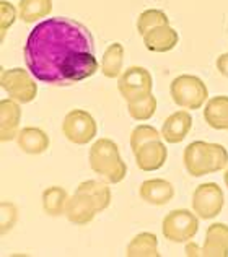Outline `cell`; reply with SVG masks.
<instances>
[{"label": "cell", "mask_w": 228, "mask_h": 257, "mask_svg": "<svg viewBox=\"0 0 228 257\" xmlns=\"http://www.w3.org/2000/svg\"><path fill=\"white\" fill-rule=\"evenodd\" d=\"M140 199L150 205H166L174 197V187L165 179H147L139 189Z\"/></svg>", "instance_id": "cell-15"}, {"label": "cell", "mask_w": 228, "mask_h": 257, "mask_svg": "<svg viewBox=\"0 0 228 257\" xmlns=\"http://www.w3.org/2000/svg\"><path fill=\"white\" fill-rule=\"evenodd\" d=\"M170 93L174 104L189 111L200 109L209 96V90H207L205 83L196 75L176 77L171 82Z\"/></svg>", "instance_id": "cell-4"}, {"label": "cell", "mask_w": 228, "mask_h": 257, "mask_svg": "<svg viewBox=\"0 0 228 257\" xmlns=\"http://www.w3.org/2000/svg\"><path fill=\"white\" fill-rule=\"evenodd\" d=\"M69 200V194L64 187L52 186L43 192V208L51 216H59L65 213V205Z\"/></svg>", "instance_id": "cell-23"}, {"label": "cell", "mask_w": 228, "mask_h": 257, "mask_svg": "<svg viewBox=\"0 0 228 257\" xmlns=\"http://www.w3.org/2000/svg\"><path fill=\"white\" fill-rule=\"evenodd\" d=\"M25 64L39 82L67 86L95 75L98 60L90 30L72 18L36 25L23 49Z\"/></svg>", "instance_id": "cell-1"}, {"label": "cell", "mask_w": 228, "mask_h": 257, "mask_svg": "<svg viewBox=\"0 0 228 257\" xmlns=\"http://www.w3.org/2000/svg\"><path fill=\"white\" fill-rule=\"evenodd\" d=\"M186 255L202 257H228V226L225 223H212L205 231L202 247L197 244H187Z\"/></svg>", "instance_id": "cell-10"}, {"label": "cell", "mask_w": 228, "mask_h": 257, "mask_svg": "<svg viewBox=\"0 0 228 257\" xmlns=\"http://www.w3.org/2000/svg\"><path fill=\"white\" fill-rule=\"evenodd\" d=\"M223 191L215 182H205L196 187L192 194V210L199 218L212 220L223 208Z\"/></svg>", "instance_id": "cell-9"}, {"label": "cell", "mask_w": 228, "mask_h": 257, "mask_svg": "<svg viewBox=\"0 0 228 257\" xmlns=\"http://www.w3.org/2000/svg\"><path fill=\"white\" fill-rule=\"evenodd\" d=\"M147 51L150 52H168L174 49L179 41L178 31L173 30L170 25H158L142 36Z\"/></svg>", "instance_id": "cell-14"}, {"label": "cell", "mask_w": 228, "mask_h": 257, "mask_svg": "<svg viewBox=\"0 0 228 257\" xmlns=\"http://www.w3.org/2000/svg\"><path fill=\"white\" fill-rule=\"evenodd\" d=\"M123 62H124V47L119 43H112L108 49L104 51L101 64H99V69H101L103 75L108 78H118L123 73Z\"/></svg>", "instance_id": "cell-20"}, {"label": "cell", "mask_w": 228, "mask_h": 257, "mask_svg": "<svg viewBox=\"0 0 228 257\" xmlns=\"http://www.w3.org/2000/svg\"><path fill=\"white\" fill-rule=\"evenodd\" d=\"M158 25H170L168 15L162 10H157V9L145 10L140 13L137 18V31H139V35H142V36L149 30L155 28Z\"/></svg>", "instance_id": "cell-25"}, {"label": "cell", "mask_w": 228, "mask_h": 257, "mask_svg": "<svg viewBox=\"0 0 228 257\" xmlns=\"http://www.w3.org/2000/svg\"><path fill=\"white\" fill-rule=\"evenodd\" d=\"M192 127V117L187 111L173 112L166 117L162 127V137L168 144H179L183 142Z\"/></svg>", "instance_id": "cell-16"}, {"label": "cell", "mask_w": 228, "mask_h": 257, "mask_svg": "<svg viewBox=\"0 0 228 257\" xmlns=\"http://www.w3.org/2000/svg\"><path fill=\"white\" fill-rule=\"evenodd\" d=\"M152 88L153 80L150 72L139 65H132L129 69H126L118 80V90L127 103L150 94Z\"/></svg>", "instance_id": "cell-7"}, {"label": "cell", "mask_w": 228, "mask_h": 257, "mask_svg": "<svg viewBox=\"0 0 228 257\" xmlns=\"http://www.w3.org/2000/svg\"><path fill=\"white\" fill-rule=\"evenodd\" d=\"M62 132L65 139L75 145H85L95 139L98 125L90 112L83 109H72L67 112L62 122Z\"/></svg>", "instance_id": "cell-8"}, {"label": "cell", "mask_w": 228, "mask_h": 257, "mask_svg": "<svg viewBox=\"0 0 228 257\" xmlns=\"http://www.w3.org/2000/svg\"><path fill=\"white\" fill-rule=\"evenodd\" d=\"M199 229V216L186 210V208H178L171 210L163 218L162 231L163 236L171 242H187L196 236Z\"/></svg>", "instance_id": "cell-5"}, {"label": "cell", "mask_w": 228, "mask_h": 257, "mask_svg": "<svg viewBox=\"0 0 228 257\" xmlns=\"http://www.w3.org/2000/svg\"><path fill=\"white\" fill-rule=\"evenodd\" d=\"M217 70L222 73L223 77L228 78V52L222 54V56H218V59H217Z\"/></svg>", "instance_id": "cell-29"}, {"label": "cell", "mask_w": 228, "mask_h": 257, "mask_svg": "<svg viewBox=\"0 0 228 257\" xmlns=\"http://www.w3.org/2000/svg\"><path fill=\"white\" fill-rule=\"evenodd\" d=\"M52 12V0H20L18 17L25 23L38 22Z\"/></svg>", "instance_id": "cell-22"}, {"label": "cell", "mask_w": 228, "mask_h": 257, "mask_svg": "<svg viewBox=\"0 0 228 257\" xmlns=\"http://www.w3.org/2000/svg\"><path fill=\"white\" fill-rule=\"evenodd\" d=\"M127 111H129L132 119L149 120L150 117H153V114L157 111V98L150 93L140 99L129 101L127 103Z\"/></svg>", "instance_id": "cell-24"}, {"label": "cell", "mask_w": 228, "mask_h": 257, "mask_svg": "<svg viewBox=\"0 0 228 257\" xmlns=\"http://www.w3.org/2000/svg\"><path fill=\"white\" fill-rule=\"evenodd\" d=\"M20 120H22V107L15 99L0 101V140L10 142L17 139Z\"/></svg>", "instance_id": "cell-13"}, {"label": "cell", "mask_w": 228, "mask_h": 257, "mask_svg": "<svg viewBox=\"0 0 228 257\" xmlns=\"http://www.w3.org/2000/svg\"><path fill=\"white\" fill-rule=\"evenodd\" d=\"M78 192L86 194L88 197L95 202L98 212H103L111 204V189L106 182L101 181H85L77 187Z\"/></svg>", "instance_id": "cell-21"}, {"label": "cell", "mask_w": 228, "mask_h": 257, "mask_svg": "<svg viewBox=\"0 0 228 257\" xmlns=\"http://www.w3.org/2000/svg\"><path fill=\"white\" fill-rule=\"evenodd\" d=\"M132 153L136 157L137 168L142 171H157L166 163V158H168V150L162 139L144 142L136 150H132Z\"/></svg>", "instance_id": "cell-11"}, {"label": "cell", "mask_w": 228, "mask_h": 257, "mask_svg": "<svg viewBox=\"0 0 228 257\" xmlns=\"http://www.w3.org/2000/svg\"><path fill=\"white\" fill-rule=\"evenodd\" d=\"M91 170L109 184H118L127 174V165L121 158L116 142L111 139H98L90 148Z\"/></svg>", "instance_id": "cell-3"}, {"label": "cell", "mask_w": 228, "mask_h": 257, "mask_svg": "<svg viewBox=\"0 0 228 257\" xmlns=\"http://www.w3.org/2000/svg\"><path fill=\"white\" fill-rule=\"evenodd\" d=\"M17 15H18V10L15 9V5L7 2V0L0 2V31H2V41L7 35V31L10 30V26L15 23Z\"/></svg>", "instance_id": "cell-27"}, {"label": "cell", "mask_w": 228, "mask_h": 257, "mask_svg": "<svg viewBox=\"0 0 228 257\" xmlns=\"http://www.w3.org/2000/svg\"><path fill=\"white\" fill-rule=\"evenodd\" d=\"M204 119L215 131H228V96H215L209 99Z\"/></svg>", "instance_id": "cell-18"}, {"label": "cell", "mask_w": 228, "mask_h": 257, "mask_svg": "<svg viewBox=\"0 0 228 257\" xmlns=\"http://www.w3.org/2000/svg\"><path fill=\"white\" fill-rule=\"evenodd\" d=\"M96 213H99V212L95 205V202H93L86 194L75 191V194L67 200L64 215L67 216V220L75 223V225H86V223H90L93 218H95Z\"/></svg>", "instance_id": "cell-12"}, {"label": "cell", "mask_w": 228, "mask_h": 257, "mask_svg": "<svg viewBox=\"0 0 228 257\" xmlns=\"http://www.w3.org/2000/svg\"><path fill=\"white\" fill-rule=\"evenodd\" d=\"M223 181H225V184H226V187H228V166H226L225 174H223Z\"/></svg>", "instance_id": "cell-30"}, {"label": "cell", "mask_w": 228, "mask_h": 257, "mask_svg": "<svg viewBox=\"0 0 228 257\" xmlns=\"http://www.w3.org/2000/svg\"><path fill=\"white\" fill-rule=\"evenodd\" d=\"M2 90L7 91V94L18 101L20 104L31 103L38 94V85L31 78L28 70L23 69H9L2 72L0 77Z\"/></svg>", "instance_id": "cell-6"}, {"label": "cell", "mask_w": 228, "mask_h": 257, "mask_svg": "<svg viewBox=\"0 0 228 257\" xmlns=\"http://www.w3.org/2000/svg\"><path fill=\"white\" fill-rule=\"evenodd\" d=\"M152 139H162V134L152 125H137L131 134V148L136 150L139 145H142L144 142H149Z\"/></svg>", "instance_id": "cell-26"}, {"label": "cell", "mask_w": 228, "mask_h": 257, "mask_svg": "<svg viewBox=\"0 0 228 257\" xmlns=\"http://www.w3.org/2000/svg\"><path fill=\"white\" fill-rule=\"evenodd\" d=\"M126 254L129 257H158V239L153 233H139L127 244Z\"/></svg>", "instance_id": "cell-19"}, {"label": "cell", "mask_w": 228, "mask_h": 257, "mask_svg": "<svg viewBox=\"0 0 228 257\" xmlns=\"http://www.w3.org/2000/svg\"><path fill=\"white\" fill-rule=\"evenodd\" d=\"M17 144L25 153L41 155L49 148V135L39 127H25L17 135Z\"/></svg>", "instance_id": "cell-17"}, {"label": "cell", "mask_w": 228, "mask_h": 257, "mask_svg": "<svg viewBox=\"0 0 228 257\" xmlns=\"http://www.w3.org/2000/svg\"><path fill=\"white\" fill-rule=\"evenodd\" d=\"M184 168L194 178L222 171L228 166V152L220 144L209 142H192L186 147L183 155Z\"/></svg>", "instance_id": "cell-2"}, {"label": "cell", "mask_w": 228, "mask_h": 257, "mask_svg": "<svg viewBox=\"0 0 228 257\" xmlns=\"http://www.w3.org/2000/svg\"><path fill=\"white\" fill-rule=\"evenodd\" d=\"M0 225H2V234L9 233L12 226L17 223L18 218V210L12 202H2L0 205Z\"/></svg>", "instance_id": "cell-28"}]
</instances>
